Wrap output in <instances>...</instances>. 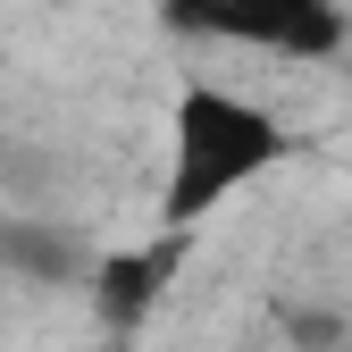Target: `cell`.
<instances>
[{
	"label": "cell",
	"mask_w": 352,
	"mask_h": 352,
	"mask_svg": "<svg viewBox=\"0 0 352 352\" xmlns=\"http://www.w3.org/2000/svg\"><path fill=\"white\" fill-rule=\"evenodd\" d=\"M285 160H294V126L269 101L193 76V84H176V101H168V185H160V218H168V227H201L210 210H227L243 185L277 176Z\"/></svg>",
	"instance_id": "cell-1"
},
{
	"label": "cell",
	"mask_w": 352,
	"mask_h": 352,
	"mask_svg": "<svg viewBox=\"0 0 352 352\" xmlns=\"http://www.w3.org/2000/svg\"><path fill=\"white\" fill-rule=\"evenodd\" d=\"M176 34L227 42L269 59H336L344 51V0H160Z\"/></svg>",
	"instance_id": "cell-2"
},
{
	"label": "cell",
	"mask_w": 352,
	"mask_h": 352,
	"mask_svg": "<svg viewBox=\"0 0 352 352\" xmlns=\"http://www.w3.org/2000/svg\"><path fill=\"white\" fill-rule=\"evenodd\" d=\"M185 260H193V227H168V218H160V235H151V243L109 252V260H101V277H93L101 319H109V327H143V319L160 311V294L185 277Z\"/></svg>",
	"instance_id": "cell-3"
}]
</instances>
